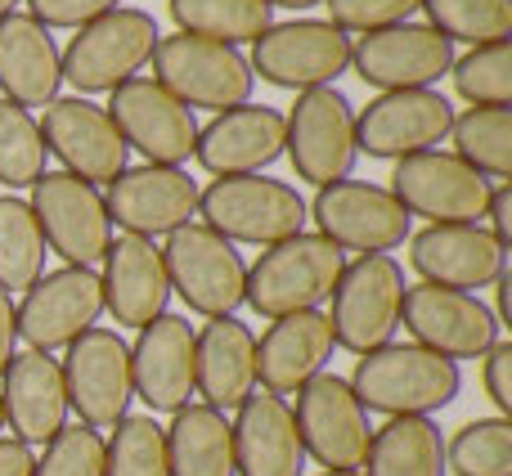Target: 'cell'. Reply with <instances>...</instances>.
Here are the masks:
<instances>
[{"label":"cell","instance_id":"1","mask_svg":"<svg viewBox=\"0 0 512 476\" xmlns=\"http://www.w3.org/2000/svg\"><path fill=\"white\" fill-rule=\"evenodd\" d=\"M355 400L364 414L387 418H432L436 409L454 405L463 387V373L454 360L427 351L418 342H387L378 351L355 360L351 378Z\"/></svg>","mask_w":512,"mask_h":476},{"label":"cell","instance_id":"2","mask_svg":"<svg viewBox=\"0 0 512 476\" xmlns=\"http://www.w3.org/2000/svg\"><path fill=\"white\" fill-rule=\"evenodd\" d=\"M346 252L333 247L324 234H292L270 243L256 265H248V306L265 319H283L297 310H319V301L333 297L342 279Z\"/></svg>","mask_w":512,"mask_h":476},{"label":"cell","instance_id":"3","mask_svg":"<svg viewBox=\"0 0 512 476\" xmlns=\"http://www.w3.org/2000/svg\"><path fill=\"white\" fill-rule=\"evenodd\" d=\"M198 216L212 234L230 238V243L270 247L283 238L301 234L310 221L306 198L297 185L270 176H221L198 194Z\"/></svg>","mask_w":512,"mask_h":476},{"label":"cell","instance_id":"4","mask_svg":"<svg viewBox=\"0 0 512 476\" xmlns=\"http://www.w3.org/2000/svg\"><path fill=\"white\" fill-rule=\"evenodd\" d=\"M158 18L149 9L117 5L113 14L95 18V23L77 27V36L68 41L63 59V81L86 95H113L117 86L135 77L140 68H149L153 50H158Z\"/></svg>","mask_w":512,"mask_h":476},{"label":"cell","instance_id":"5","mask_svg":"<svg viewBox=\"0 0 512 476\" xmlns=\"http://www.w3.org/2000/svg\"><path fill=\"white\" fill-rule=\"evenodd\" d=\"M153 81L167 90L171 99H180L185 108H225L252 104V63L243 50L221 41H203V36H158V50H153Z\"/></svg>","mask_w":512,"mask_h":476},{"label":"cell","instance_id":"6","mask_svg":"<svg viewBox=\"0 0 512 476\" xmlns=\"http://www.w3.org/2000/svg\"><path fill=\"white\" fill-rule=\"evenodd\" d=\"M400 301H405V270L391 252H364L346 261L328 315L333 342L351 355L387 346L400 328Z\"/></svg>","mask_w":512,"mask_h":476},{"label":"cell","instance_id":"7","mask_svg":"<svg viewBox=\"0 0 512 476\" xmlns=\"http://www.w3.org/2000/svg\"><path fill=\"white\" fill-rule=\"evenodd\" d=\"M162 265H167V283L194 315L225 319L243 306L248 297V261L230 238L212 234L207 225H185V230L167 234L162 247Z\"/></svg>","mask_w":512,"mask_h":476},{"label":"cell","instance_id":"8","mask_svg":"<svg viewBox=\"0 0 512 476\" xmlns=\"http://www.w3.org/2000/svg\"><path fill=\"white\" fill-rule=\"evenodd\" d=\"M283 153L292 158L306 185L324 189L355 171V108L337 86H319L297 95L292 113H283Z\"/></svg>","mask_w":512,"mask_h":476},{"label":"cell","instance_id":"9","mask_svg":"<svg viewBox=\"0 0 512 476\" xmlns=\"http://www.w3.org/2000/svg\"><path fill=\"white\" fill-rule=\"evenodd\" d=\"M252 77L270 81L279 90H319L333 86L351 68V36L333 27L328 18H297L274 23L252 41Z\"/></svg>","mask_w":512,"mask_h":476},{"label":"cell","instance_id":"10","mask_svg":"<svg viewBox=\"0 0 512 476\" xmlns=\"http://www.w3.org/2000/svg\"><path fill=\"white\" fill-rule=\"evenodd\" d=\"M32 216L41 225L45 252L63 256V265L95 270L113 243V221H108L104 194L68 171H45L32 185Z\"/></svg>","mask_w":512,"mask_h":476},{"label":"cell","instance_id":"11","mask_svg":"<svg viewBox=\"0 0 512 476\" xmlns=\"http://www.w3.org/2000/svg\"><path fill=\"white\" fill-rule=\"evenodd\" d=\"M292 418H297L301 445H306V459H315L319 468L328 472H360L364 459H369L373 445V427L364 405L355 400L351 382L337 378V373H319L306 387L297 391V405H292Z\"/></svg>","mask_w":512,"mask_h":476},{"label":"cell","instance_id":"12","mask_svg":"<svg viewBox=\"0 0 512 476\" xmlns=\"http://www.w3.org/2000/svg\"><path fill=\"white\" fill-rule=\"evenodd\" d=\"M63 369V391H68V409H77L81 427L104 432L126 418L135 400L131 382V346L113 333V328H86L77 342L68 346Z\"/></svg>","mask_w":512,"mask_h":476},{"label":"cell","instance_id":"13","mask_svg":"<svg viewBox=\"0 0 512 476\" xmlns=\"http://www.w3.org/2000/svg\"><path fill=\"white\" fill-rule=\"evenodd\" d=\"M113 117L126 149L144 158V167H185L198 144V117L180 99H171L153 77H131L113 90L104 108Z\"/></svg>","mask_w":512,"mask_h":476},{"label":"cell","instance_id":"14","mask_svg":"<svg viewBox=\"0 0 512 476\" xmlns=\"http://www.w3.org/2000/svg\"><path fill=\"white\" fill-rule=\"evenodd\" d=\"M315 230L342 252H396L414 234V216L396 203V194L364 180H337L306 207Z\"/></svg>","mask_w":512,"mask_h":476},{"label":"cell","instance_id":"15","mask_svg":"<svg viewBox=\"0 0 512 476\" xmlns=\"http://www.w3.org/2000/svg\"><path fill=\"white\" fill-rule=\"evenodd\" d=\"M400 324L418 346L445 355V360H481L495 342H504L495 310L477 297V292H454V288H432L418 283L405 288L400 301Z\"/></svg>","mask_w":512,"mask_h":476},{"label":"cell","instance_id":"16","mask_svg":"<svg viewBox=\"0 0 512 476\" xmlns=\"http://www.w3.org/2000/svg\"><path fill=\"white\" fill-rule=\"evenodd\" d=\"M490 180L477 176L454 153H414L391 171V194L409 216H427V225H481L490 207Z\"/></svg>","mask_w":512,"mask_h":476},{"label":"cell","instance_id":"17","mask_svg":"<svg viewBox=\"0 0 512 476\" xmlns=\"http://www.w3.org/2000/svg\"><path fill=\"white\" fill-rule=\"evenodd\" d=\"M351 68L373 90H432L454 68V41L427 23H396L351 41Z\"/></svg>","mask_w":512,"mask_h":476},{"label":"cell","instance_id":"18","mask_svg":"<svg viewBox=\"0 0 512 476\" xmlns=\"http://www.w3.org/2000/svg\"><path fill=\"white\" fill-rule=\"evenodd\" d=\"M454 104L441 90H387L355 113V149L369 158H414L450 140Z\"/></svg>","mask_w":512,"mask_h":476},{"label":"cell","instance_id":"19","mask_svg":"<svg viewBox=\"0 0 512 476\" xmlns=\"http://www.w3.org/2000/svg\"><path fill=\"white\" fill-rule=\"evenodd\" d=\"M104 315V288H99L95 270H77L63 265L50 270L27 288L23 306H18V337L32 351H68L86 328L99 324Z\"/></svg>","mask_w":512,"mask_h":476},{"label":"cell","instance_id":"20","mask_svg":"<svg viewBox=\"0 0 512 476\" xmlns=\"http://www.w3.org/2000/svg\"><path fill=\"white\" fill-rule=\"evenodd\" d=\"M36 126H41L45 153H54L68 167V176L99 189V185H113L126 171L131 149L122 144L113 117L99 104H90V99H81V95L54 99V104H45V117Z\"/></svg>","mask_w":512,"mask_h":476},{"label":"cell","instance_id":"21","mask_svg":"<svg viewBox=\"0 0 512 476\" xmlns=\"http://www.w3.org/2000/svg\"><path fill=\"white\" fill-rule=\"evenodd\" d=\"M198 194H203L198 180H189V171L180 167H135L108 185L104 207L117 230L135 238H158L194 225Z\"/></svg>","mask_w":512,"mask_h":476},{"label":"cell","instance_id":"22","mask_svg":"<svg viewBox=\"0 0 512 476\" xmlns=\"http://www.w3.org/2000/svg\"><path fill=\"white\" fill-rule=\"evenodd\" d=\"M409 265L432 288L477 292L508 270V247L481 225H427L409 234Z\"/></svg>","mask_w":512,"mask_h":476},{"label":"cell","instance_id":"23","mask_svg":"<svg viewBox=\"0 0 512 476\" xmlns=\"http://www.w3.org/2000/svg\"><path fill=\"white\" fill-rule=\"evenodd\" d=\"M194 158L203 171L221 176H261L283 158V113L270 104H239L216 113L198 131Z\"/></svg>","mask_w":512,"mask_h":476},{"label":"cell","instance_id":"24","mask_svg":"<svg viewBox=\"0 0 512 476\" xmlns=\"http://www.w3.org/2000/svg\"><path fill=\"white\" fill-rule=\"evenodd\" d=\"M135 396L153 414H176L194 396V328L180 315H158L131 346Z\"/></svg>","mask_w":512,"mask_h":476},{"label":"cell","instance_id":"25","mask_svg":"<svg viewBox=\"0 0 512 476\" xmlns=\"http://www.w3.org/2000/svg\"><path fill=\"white\" fill-rule=\"evenodd\" d=\"M333 328L324 310H297V315L270 319L256 342V382L265 396H297L310 378L324 373L333 360Z\"/></svg>","mask_w":512,"mask_h":476},{"label":"cell","instance_id":"26","mask_svg":"<svg viewBox=\"0 0 512 476\" xmlns=\"http://www.w3.org/2000/svg\"><path fill=\"white\" fill-rule=\"evenodd\" d=\"M99 288H104V310L126 328H144L158 315H167L171 283L167 265H162V247L135 234L113 238L104 252Z\"/></svg>","mask_w":512,"mask_h":476},{"label":"cell","instance_id":"27","mask_svg":"<svg viewBox=\"0 0 512 476\" xmlns=\"http://www.w3.org/2000/svg\"><path fill=\"white\" fill-rule=\"evenodd\" d=\"M5 387H0V409H5V427L14 441L50 445L54 436L68 427V391H63V369L45 351L14 355L5 369Z\"/></svg>","mask_w":512,"mask_h":476},{"label":"cell","instance_id":"28","mask_svg":"<svg viewBox=\"0 0 512 476\" xmlns=\"http://www.w3.org/2000/svg\"><path fill=\"white\" fill-rule=\"evenodd\" d=\"M234 432V472L239 476H301L306 472V445H301L297 418L283 396L252 391L239 405Z\"/></svg>","mask_w":512,"mask_h":476},{"label":"cell","instance_id":"29","mask_svg":"<svg viewBox=\"0 0 512 476\" xmlns=\"http://www.w3.org/2000/svg\"><path fill=\"white\" fill-rule=\"evenodd\" d=\"M63 59L54 36L32 14L0 18V99L18 108H45L59 99Z\"/></svg>","mask_w":512,"mask_h":476},{"label":"cell","instance_id":"30","mask_svg":"<svg viewBox=\"0 0 512 476\" xmlns=\"http://www.w3.org/2000/svg\"><path fill=\"white\" fill-rule=\"evenodd\" d=\"M256 391V337L234 315L194 333V396L212 409H239Z\"/></svg>","mask_w":512,"mask_h":476},{"label":"cell","instance_id":"31","mask_svg":"<svg viewBox=\"0 0 512 476\" xmlns=\"http://www.w3.org/2000/svg\"><path fill=\"white\" fill-rule=\"evenodd\" d=\"M162 432H167L171 476H239L234 472V432L221 409L185 405Z\"/></svg>","mask_w":512,"mask_h":476},{"label":"cell","instance_id":"32","mask_svg":"<svg viewBox=\"0 0 512 476\" xmlns=\"http://www.w3.org/2000/svg\"><path fill=\"white\" fill-rule=\"evenodd\" d=\"M360 476H450L441 427L432 418H391L373 432Z\"/></svg>","mask_w":512,"mask_h":476},{"label":"cell","instance_id":"33","mask_svg":"<svg viewBox=\"0 0 512 476\" xmlns=\"http://www.w3.org/2000/svg\"><path fill=\"white\" fill-rule=\"evenodd\" d=\"M167 9L180 32L234 45V50L274 27V9L265 0H167Z\"/></svg>","mask_w":512,"mask_h":476},{"label":"cell","instance_id":"34","mask_svg":"<svg viewBox=\"0 0 512 476\" xmlns=\"http://www.w3.org/2000/svg\"><path fill=\"white\" fill-rule=\"evenodd\" d=\"M450 140H454V158L468 162L477 176L486 180L512 176V108H468V113H454Z\"/></svg>","mask_w":512,"mask_h":476},{"label":"cell","instance_id":"35","mask_svg":"<svg viewBox=\"0 0 512 476\" xmlns=\"http://www.w3.org/2000/svg\"><path fill=\"white\" fill-rule=\"evenodd\" d=\"M45 274V238L23 198H0V292L32 288Z\"/></svg>","mask_w":512,"mask_h":476},{"label":"cell","instance_id":"36","mask_svg":"<svg viewBox=\"0 0 512 476\" xmlns=\"http://www.w3.org/2000/svg\"><path fill=\"white\" fill-rule=\"evenodd\" d=\"M450 476H512V423L508 418H472L445 441Z\"/></svg>","mask_w":512,"mask_h":476},{"label":"cell","instance_id":"37","mask_svg":"<svg viewBox=\"0 0 512 476\" xmlns=\"http://www.w3.org/2000/svg\"><path fill=\"white\" fill-rule=\"evenodd\" d=\"M423 9L427 27H436L445 41H468L472 50L508 41L512 32V0H423Z\"/></svg>","mask_w":512,"mask_h":476},{"label":"cell","instance_id":"38","mask_svg":"<svg viewBox=\"0 0 512 476\" xmlns=\"http://www.w3.org/2000/svg\"><path fill=\"white\" fill-rule=\"evenodd\" d=\"M104 476H171L167 432L153 414H126L104 441Z\"/></svg>","mask_w":512,"mask_h":476},{"label":"cell","instance_id":"39","mask_svg":"<svg viewBox=\"0 0 512 476\" xmlns=\"http://www.w3.org/2000/svg\"><path fill=\"white\" fill-rule=\"evenodd\" d=\"M45 176V140L27 108L0 99V185L32 189Z\"/></svg>","mask_w":512,"mask_h":476},{"label":"cell","instance_id":"40","mask_svg":"<svg viewBox=\"0 0 512 476\" xmlns=\"http://www.w3.org/2000/svg\"><path fill=\"white\" fill-rule=\"evenodd\" d=\"M459 99H468L472 108H508L512 104V45H477L463 59H454L450 68Z\"/></svg>","mask_w":512,"mask_h":476},{"label":"cell","instance_id":"41","mask_svg":"<svg viewBox=\"0 0 512 476\" xmlns=\"http://www.w3.org/2000/svg\"><path fill=\"white\" fill-rule=\"evenodd\" d=\"M32 476H104V436L81 423L63 427L36 459Z\"/></svg>","mask_w":512,"mask_h":476},{"label":"cell","instance_id":"42","mask_svg":"<svg viewBox=\"0 0 512 476\" xmlns=\"http://www.w3.org/2000/svg\"><path fill=\"white\" fill-rule=\"evenodd\" d=\"M328 23L342 32H382V27L409 23L423 9V0H324Z\"/></svg>","mask_w":512,"mask_h":476},{"label":"cell","instance_id":"43","mask_svg":"<svg viewBox=\"0 0 512 476\" xmlns=\"http://www.w3.org/2000/svg\"><path fill=\"white\" fill-rule=\"evenodd\" d=\"M117 5H122V0H27L32 18L45 32H54V27H86V23H95V18L113 14Z\"/></svg>","mask_w":512,"mask_h":476},{"label":"cell","instance_id":"44","mask_svg":"<svg viewBox=\"0 0 512 476\" xmlns=\"http://www.w3.org/2000/svg\"><path fill=\"white\" fill-rule=\"evenodd\" d=\"M486 391H490V400H495V409H499V418H508L512 414V342H495L486 355Z\"/></svg>","mask_w":512,"mask_h":476},{"label":"cell","instance_id":"45","mask_svg":"<svg viewBox=\"0 0 512 476\" xmlns=\"http://www.w3.org/2000/svg\"><path fill=\"white\" fill-rule=\"evenodd\" d=\"M486 216H490V234H495V243L508 247L512 243V185H508V180H499V185L490 189Z\"/></svg>","mask_w":512,"mask_h":476},{"label":"cell","instance_id":"46","mask_svg":"<svg viewBox=\"0 0 512 476\" xmlns=\"http://www.w3.org/2000/svg\"><path fill=\"white\" fill-rule=\"evenodd\" d=\"M18 346V306L9 301V292H0V378H5L9 360Z\"/></svg>","mask_w":512,"mask_h":476},{"label":"cell","instance_id":"47","mask_svg":"<svg viewBox=\"0 0 512 476\" xmlns=\"http://www.w3.org/2000/svg\"><path fill=\"white\" fill-rule=\"evenodd\" d=\"M36 454L14 436H0V476H32Z\"/></svg>","mask_w":512,"mask_h":476},{"label":"cell","instance_id":"48","mask_svg":"<svg viewBox=\"0 0 512 476\" xmlns=\"http://www.w3.org/2000/svg\"><path fill=\"white\" fill-rule=\"evenodd\" d=\"M490 288H495V319H499V328H508L512 324V274L504 270L495 283H490Z\"/></svg>","mask_w":512,"mask_h":476},{"label":"cell","instance_id":"49","mask_svg":"<svg viewBox=\"0 0 512 476\" xmlns=\"http://www.w3.org/2000/svg\"><path fill=\"white\" fill-rule=\"evenodd\" d=\"M265 5H279V9H310V5H324V0H265Z\"/></svg>","mask_w":512,"mask_h":476},{"label":"cell","instance_id":"50","mask_svg":"<svg viewBox=\"0 0 512 476\" xmlns=\"http://www.w3.org/2000/svg\"><path fill=\"white\" fill-rule=\"evenodd\" d=\"M14 5H18V0H0V18H5V14H14Z\"/></svg>","mask_w":512,"mask_h":476},{"label":"cell","instance_id":"51","mask_svg":"<svg viewBox=\"0 0 512 476\" xmlns=\"http://www.w3.org/2000/svg\"><path fill=\"white\" fill-rule=\"evenodd\" d=\"M319 476H360V472H319Z\"/></svg>","mask_w":512,"mask_h":476},{"label":"cell","instance_id":"52","mask_svg":"<svg viewBox=\"0 0 512 476\" xmlns=\"http://www.w3.org/2000/svg\"><path fill=\"white\" fill-rule=\"evenodd\" d=\"M0 432H5V409H0Z\"/></svg>","mask_w":512,"mask_h":476}]
</instances>
